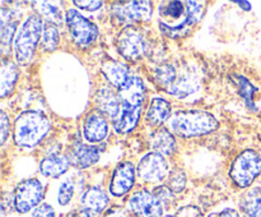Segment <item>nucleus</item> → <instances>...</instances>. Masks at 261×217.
<instances>
[{
  "label": "nucleus",
  "mask_w": 261,
  "mask_h": 217,
  "mask_svg": "<svg viewBox=\"0 0 261 217\" xmlns=\"http://www.w3.org/2000/svg\"><path fill=\"white\" fill-rule=\"evenodd\" d=\"M158 14L163 32L171 37H181L201 19L204 4L199 2H163Z\"/></svg>",
  "instance_id": "nucleus-1"
},
{
  "label": "nucleus",
  "mask_w": 261,
  "mask_h": 217,
  "mask_svg": "<svg viewBox=\"0 0 261 217\" xmlns=\"http://www.w3.org/2000/svg\"><path fill=\"white\" fill-rule=\"evenodd\" d=\"M145 86L138 77H130L119 88L121 112L115 120V129L120 134H126L135 129L140 117V109L144 102Z\"/></svg>",
  "instance_id": "nucleus-2"
},
{
  "label": "nucleus",
  "mask_w": 261,
  "mask_h": 217,
  "mask_svg": "<svg viewBox=\"0 0 261 217\" xmlns=\"http://www.w3.org/2000/svg\"><path fill=\"white\" fill-rule=\"evenodd\" d=\"M170 127L180 137H198L214 132L218 128V120L211 112L189 110L176 112L171 119Z\"/></svg>",
  "instance_id": "nucleus-3"
},
{
  "label": "nucleus",
  "mask_w": 261,
  "mask_h": 217,
  "mask_svg": "<svg viewBox=\"0 0 261 217\" xmlns=\"http://www.w3.org/2000/svg\"><path fill=\"white\" fill-rule=\"evenodd\" d=\"M50 120L40 111H24L15 120L14 140L19 147L32 148L50 132Z\"/></svg>",
  "instance_id": "nucleus-4"
},
{
  "label": "nucleus",
  "mask_w": 261,
  "mask_h": 217,
  "mask_svg": "<svg viewBox=\"0 0 261 217\" xmlns=\"http://www.w3.org/2000/svg\"><path fill=\"white\" fill-rule=\"evenodd\" d=\"M43 22L38 15H30L14 38V53L18 63L27 64L32 60L37 43L43 32Z\"/></svg>",
  "instance_id": "nucleus-5"
},
{
  "label": "nucleus",
  "mask_w": 261,
  "mask_h": 217,
  "mask_svg": "<svg viewBox=\"0 0 261 217\" xmlns=\"http://www.w3.org/2000/svg\"><path fill=\"white\" fill-rule=\"evenodd\" d=\"M261 173V156L254 150L240 153L231 166L229 175L240 188H247Z\"/></svg>",
  "instance_id": "nucleus-6"
},
{
  "label": "nucleus",
  "mask_w": 261,
  "mask_h": 217,
  "mask_svg": "<svg viewBox=\"0 0 261 217\" xmlns=\"http://www.w3.org/2000/svg\"><path fill=\"white\" fill-rule=\"evenodd\" d=\"M66 23L74 42L79 47H88L98 36L96 26L74 9H69L66 13Z\"/></svg>",
  "instance_id": "nucleus-7"
},
{
  "label": "nucleus",
  "mask_w": 261,
  "mask_h": 217,
  "mask_svg": "<svg viewBox=\"0 0 261 217\" xmlns=\"http://www.w3.org/2000/svg\"><path fill=\"white\" fill-rule=\"evenodd\" d=\"M150 2H120L111 5V14L121 25H130L152 17Z\"/></svg>",
  "instance_id": "nucleus-8"
},
{
  "label": "nucleus",
  "mask_w": 261,
  "mask_h": 217,
  "mask_svg": "<svg viewBox=\"0 0 261 217\" xmlns=\"http://www.w3.org/2000/svg\"><path fill=\"white\" fill-rule=\"evenodd\" d=\"M43 198V185L37 179H27L17 186L14 193V208L25 213L35 208Z\"/></svg>",
  "instance_id": "nucleus-9"
},
{
  "label": "nucleus",
  "mask_w": 261,
  "mask_h": 217,
  "mask_svg": "<svg viewBox=\"0 0 261 217\" xmlns=\"http://www.w3.org/2000/svg\"><path fill=\"white\" fill-rule=\"evenodd\" d=\"M117 50L127 60H138L148 50L144 36L135 28H125L117 38Z\"/></svg>",
  "instance_id": "nucleus-10"
},
{
  "label": "nucleus",
  "mask_w": 261,
  "mask_h": 217,
  "mask_svg": "<svg viewBox=\"0 0 261 217\" xmlns=\"http://www.w3.org/2000/svg\"><path fill=\"white\" fill-rule=\"evenodd\" d=\"M129 207L138 217H162L163 204L150 191L142 189L129 199Z\"/></svg>",
  "instance_id": "nucleus-11"
},
{
  "label": "nucleus",
  "mask_w": 261,
  "mask_h": 217,
  "mask_svg": "<svg viewBox=\"0 0 261 217\" xmlns=\"http://www.w3.org/2000/svg\"><path fill=\"white\" fill-rule=\"evenodd\" d=\"M168 173V166L166 160L160 153H148L140 160L138 165V175L140 179L149 183H157L166 178Z\"/></svg>",
  "instance_id": "nucleus-12"
},
{
  "label": "nucleus",
  "mask_w": 261,
  "mask_h": 217,
  "mask_svg": "<svg viewBox=\"0 0 261 217\" xmlns=\"http://www.w3.org/2000/svg\"><path fill=\"white\" fill-rule=\"evenodd\" d=\"M135 181V170L132 162H121L112 174L110 191L112 196L121 197L133 188Z\"/></svg>",
  "instance_id": "nucleus-13"
},
{
  "label": "nucleus",
  "mask_w": 261,
  "mask_h": 217,
  "mask_svg": "<svg viewBox=\"0 0 261 217\" xmlns=\"http://www.w3.org/2000/svg\"><path fill=\"white\" fill-rule=\"evenodd\" d=\"M99 148L94 146L75 143L69 152V161L73 166L79 168H86L94 165L99 160Z\"/></svg>",
  "instance_id": "nucleus-14"
},
{
  "label": "nucleus",
  "mask_w": 261,
  "mask_h": 217,
  "mask_svg": "<svg viewBox=\"0 0 261 217\" xmlns=\"http://www.w3.org/2000/svg\"><path fill=\"white\" fill-rule=\"evenodd\" d=\"M84 138L88 142L96 143L101 142L109 134V124L106 119L98 112H92L86 117L83 125Z\"/></svg>",
  "instance_id": "nucleus-15"
},
{
  "label": "nucleus",
  "mask_w": 261,
  "mask_h": 217,
  "mask_svg": "<svg viewBox=\"0 0 261 217\" xmlns=\"http://www.w3.org/2000/svg\"><path fill=\"white\" fill-rule=\"evenodd\" d=\"M96 101L99 111L115 120L119 117L120 112H121V104H120L119 97L114 93V91H111L107 87H103L97 92Z\"/></svg>",
  "instance_id": "nucleus-16"
},
{
  "label": "nucleus",
  "mask_w": 261,
  "mask_h": 217,
  "mask_svg": "<svg viewBox=\"0 0 261 217\" xmlns=\"http://www.w3.org/2000/svg\"><path fill=\"white\" fill-rule=\"evenodd\" d=\"M109 204V197L103 189L98 186H92L82 197V206L83 209L91 213H101Z\"/></svg>",
  "instance_id": "nucleus-17"
},
{
  "label": "nucleus",
  "mask_w": 261,
  "mask_h": 217,
  "mask_svg": "<svg viewBox=\"0 0 261 217\" xmlns=\"http://www.w3.org/2000/svg\"><path fill=\"white\" fill-rule=\"evenodd\" d=\"M70 161L68 157L58 153L47 156L40 162V171L42 175L48 176V178H58L61 174L66 173L69 168Z\"/></svg>",
  "instance_id": "nucleus-18"
},
{
  "label": "nucleus",
  "mask_w": 261,
  "mask_h": 217,
  "mask_svg": "<svg viewBox=\"0 0 261 217\" xmlns=\"http://www.w3.org/2000/svg\"><path fill=\"white\" fill-rule=\"evenodd\" d=\"M171 105L161 97H154L150 101L149 109L147 111V122L150 125H161L170 117Z\"/></svg>",
  "instance_id": "nucleus-19"
},
{
  "label": "nucleus",
  "mask_w": 261,
  "mask_h": 217,
  "mask_svg": "<svg viewBox=\"0 0 261 217\" xmlns=\"http://www.w3.org/2000/svg\"><path fill=\"white\" fill-rule=\"evenodd\" d=\"M150 146L153 151L160 155H171L176 150V140L167 129L155 130L150 138Z\"/></svg>",
  "instance_id": "nucleus-20"
},
{
  "label": "nucleus",
  "mask_w": 261,
  "mask_h": 217,
  "mask_svg": "<svg viewBox=\"0 0 261 217\" xmlns=\"http://www.w3.org/2000/svg\"><path fill=\"white\" fill-rule=\"evenodd\" d=\"M102 71H103L107 81L112 86L119 87V88L130 78L127 66L124 65L122 63H119V61H109V63H106L102 68Z\"/></svg>",
  "instance_id": "nucleus-21"
},
{
  "label": "nucleus",
  "mask_w": 261,
  "mask_h": 217,
  "mask_svg": "<svg viewBox=\"0 0 261 217\" xmlns=\"http://www.w3.org/2000/svg\"><path fill=\"white\" fill-rule=\"evenodd\" d=\"M18 68L14 63L12 61H4L2 66V74H0V78H2V84H0V96L4 99L8 94H10V92L14 88L15 83L18 81Z\"/></svg>",
  "instance_id": "nucleus-22"
},
{
  "label": "nucleus",
  "mask_w": 261,
  "mask_h": 217,
  "mask_svg": "<svg viewBox=\"0 0 261 217\" xmlns=\"http://www.w3.org/2000/svg\"><path fill=\"white\" fill-rule=\"evenodd\" d=\"M14 13L8 9L2 10V35H0V37H2V45L4 51L10 47V43H12L13 37H14L15 30H17V19H12L13 17H10Z\"/></svg>",
  "instance_id": "nucleus-23"
},
{
  "label": "nucleus",
  "mask_w": 261,
  "mask_h": 217,
  "mask_svg": "<svg viewBox=\"0 0 261 217\" xmlns=\"http://www.w3.org/2000/svg\"><path fill=\"white\" fill-rule=\"evenodd\" d=\"M242 207L247 217H261V188L250 190L245 197Z\"/></svg>",
  "instance_id": "nucleus-24"
},
{
  "label": "nucleus",
  "mask_w": 261,
  "mask_h": 217,
  "mask_svg": "<svg viewBox=\"0 0 261 217\" xmlns=\"http://www.w3.org/2000/svg\"><path fill=\"white\" fill-rule=\"evenodd\" d=\"M195 87H198V83L193 77H181L170 87L168 92L178 99H184L193 93L195 91Z\"/></svg>",
  "instance_id": "nucleus-25"
},
{
  "label": "nucleus",
  "mask_w": 261,
  "mask_h": 217,
  "mask_svg": "<svg viewBox=\"0 0 261 217\" xmlns=\"http://www.w3.org/2000/svg\"><path fill=\"white\" fill-rule=\"evenodd\" d=\"M60 36H59L58 27L54 23L47 22L43 26L42 32V46L46 51H54L59 45Z\"/></svg>",
  "instance_id": "nucleus-26"
},
{
  "label": "nucleus",
  "mask_w": 261,
  "mask_h": 217,
  "mask_svg": "<svg viewBox=\"0 0 261 217\" xmlns=\"http://www.w3.org/2000/svg\"><path fill=\"white\" fill-rule=\"evenodd\" d=\"M33 4L37 5V9L40 12V14L43 15L50 23L60 25L63 22V15H61L60 9L58 7H55L54 4H51L48 2H37L33 3Z\"/></svg>",
  "instance_id": "nucleus-27"
},
{
  "label": "nucleus",
  "mask_w": 261,
  "mask_h": 217,
  "mask_svg": "<svg viewBox=\"0 0 261 217\" xmlns=\"http://www.w3.org/2000/svg\"><path fill=\"white\" fill-rule=\"evenodd\" d=\"M155 79L160 82L162 86H168L170 88L173 83L176 82V70L172 65L170 64H165L157 68L155 70Z\"/></svg>",
  "instance_id": "nucleus-28"
},
{
  "label": "nucleus",
  "mask_w": 261,
  "mask_h": 217,
  "mask_svg": "<svg viewBox=\"0 0 261 217\" xmlns=\"http://www.w3.org/2000/svg\"><path fill=\"white\" fill-rule=\"evenodd\" d=\"M239 88L240 94L244 97L245 104L250 107L251 110H256V106L254 105V93L256 92V88L247 81L245 77H240L239 79Z\"/></svg>",
  "instance_id": "nucleus-29"
},
{
  "label": "nucleus",
  "mask_w": 261,
  "mask_h": 217,
  "mask_svg": "<svg viewBox=\"0 0 261 217\" xmlns=\"http://www.w3.org/2000/svg\"><path fill=\"white\" fill-rule=\"evenodd\" d=\"M186 185V175L182 170L180 168H176L172 173L170 174V178H168V186L172 191L176 193H180L185 189Z\"/></svg>",
  "instance_id": "nucleus-30"
},
{
  "label": "nucleus",
  "mask_w": 261,
  "mask_h": 217,
  "mask_svg": "<svg viewBox=\"0 0 261 217\" xmlns=\"http://www.w3.org/2000/svg\"><path fill=\"white\" fill-rule=\"evenodd\" d=\"M74 196V185L69 180L63 181L59 186L58 191V202L60 206H66L71 201Z\"/></svg>",
  "instance_id": "nucleus-31"
},
{
  "label": "nucleus",
  "mask_w": 261,
  "mask_h": 217,
  "mask_svg": "<svg viewBox=\"0 0 261 217\" xmlns=\"http://www.w3.org/2000/svg\"><path fill=\"white\" fill-rule=\"evenodd\" d=\"M154 196L157 197L158 201L162 204H168L170 202H172L173 191L171 190L170 188H167V186H158V188L155 189Z\"/></svg>",
  "instance_id": "nucleus-32"
},
{
  "label": "nucleus",
  "mask_w": 261,
  "mask_h": 217,
  "mask_svg": "<svg viewBox=\"0 0 261 217\" xmlns=\"http://www.w3.org/2000/svg\"><path fill=\"white\" fill-rule=\"evenodd\" d=\"M31 217H55V211L48 204H41L32 212Z\"/></svg>",
  "instance_id": "nucleus-33"
},
{
  "label": "nucleus",
  "mask_w": 261,
  "mask_h": 217,
  "mask_svg": "<svg viewBox=\"0 0 261 217\" xmlns=\"http://www.w3.org/2000/svg\"><path fill=\"white\" fill-rule=\"evenodd\" d=\"M176 217H203L201 212L199 211V208L194 206H186L182 207L180 211L177 212Z\"/></svg>",
  "instance_id": "nucleus-34"
},
{
  "label": "nucleus",
  "mask_w": 261,
  "mask_h": 217,
  "mask_svg": "<svg viewBox=\"0 0 261 217\" xmlns=\"http://www.w3.org/2000/svg\"><path fill=\"white\" fill-rule=\"evenodd\" d=\"M0 128H2V143H4L5 140H7V137H8V133H9V128H10V124H9V120H8V116L7 114H5L4 111H2V115H0Z\"/></svg>",
  "instance_id": "nucleus-35"
},
{
  "label": "nucleus",
  "mask_w": 261,
  "mask_h": 217,
  "mask_svg": "<svg viewBox=\"0 0 261 217\" xmlns=\"http://www.w3.org/2000/svg\"><path fill=\"white\" fill-rule=\"evenodd\" d=\"M74 4L78 5L79 8H82V9H86V10H89V12H93V10H97L99 9V8L103 5V3L102 2H78V0H75L74 2Z\"/></svg>",
  "instance_id": "nucleus-36"
},
{
  "label": "nucleus",
  "mask_w": 261,
  "mask_h": 217,
  "mask_svg": "<svg viewBox=\"0 0 261 217\" xmlns=\"http://www.w3.org/2000/svg\"><path fill=\"white\" fill-rule=\"evenodd\" d=\"M65 217H93L91 212L86 211V209H74V211L69 212Z\"/></svg>",
  "instance_id": "nucleus-37"
},
{
  "label": "nucleus",
  "mask_w": 261,
  "mask_h": 217,
  "mask_svg": "<svg viewBox=\"0 0 261 217\" xmlns=\"http://www.w3.org/2000/svg\"><path fill=\"white\" fill-rule=\"evenodd\" d=\"M219 217H240L239 212L234 211V209L232 208H227L224 209V211H222L221 213H218Z\"/></svg>",
  "instance_id": "nucleus-38"
},
{
  "label": "nucleus",
  "mask_w": 261,
  "mask_h": 217,
  "mask_svg": "<svg viewBox=\"0 0 261 217\" xmlns=\"http://www.w3.org/2000/svg\"><path fill=\"white\" fill-rule=\"evenodd\" d=\"M236 4L240 5L242 9H246V10L251 9V4H250V3H247V2H236Z\"/></svg>",
  "instance_id": "nucleus-39"
},
{
  "label": "nucleus",
  "mask_w": 261,
  "mask_h": 217,
  "mask_svg": "<svg viewBox=\"0 0 261 217\" xmlns=\"http://www.w3.org/2000/svg\"><path fill=\"white\" fill-rule=\"evenodd\" d=\"M109 217H125L124 212L121 211H112L111 213L109 214Z\"/></svg>",
  "instance_id": "nucleus-40"
},
{
  "label": "nucleus",
  "mask_w": 261,
  "mask_h": 217,
  "mask_svg": "<svg viewBox=\"0 0 261 217\" xmlns=\"http://www.w3.org/2000/svg\"><path fill=\"white\" fill-rule=\"evenodd\" d=\"M209 217H219V214H216V213H212V214H209Z\"/></svg>",
  "instance_id": "nucleus-41"
},
{
  "label": "nucleus",
  "mask_w": 261,
  "mask_h": 217,
  "mask_svg": "<svg viewBox=\"0 0 261 217\" xmlns=\"http://www.w3.org/2000/svg\"><path fill=\"white\" fill-rule=\"evenodd\" d=\"M163 217H176V216H171V214H167V216H163Z\"/></svg>",
  "instance_id": "nucleus-42"
}]
</instances>
